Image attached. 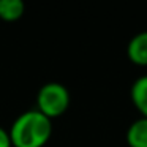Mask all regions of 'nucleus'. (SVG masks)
Returning a JSON list of instances; mask_svg holds the SVG:
<instances>
[{
  "mask_svg": "<svg viewBox=\"0 0 147 147\" xmlns=\"http://www.w3.org/2000/svg\"><path fill=\"white\" fill-rule=\"evenodd\" d=\"M38 111L48 119L60 117L70 106V92L63 84L48 82L40 89L36 95Z\"/></svg>",
  "mask_w": 147,
  "mask_h": 147,
  "instance_id": "f03ea898",
  "label": "nucleus"
},
{
  "mask_svg": "<svg viewBox=\"0 0 147 147\" xmlns=\"http://www.w3.org/2000/svg\"><path fill=\"white\" fill-rule=\"evenodd\" d=\"M8 133L14 147H43L51 139L52 122L38 109H33L18 115Z\"/></svg>",
  "mask_w": 147,
  "mask_h": 147,
  "instance_id": "f257e3e1",
  "label": "nucleus"
},
{
  "mask_svg": "<svg viewBox=\"0 0 147 147\" xmlns=\"http://www.w3.org/2000/svg\"><path fill=\"white\" fill-rule=\"evenodd\" d=\"M130 96L131 101H133V106L138 109L141 117L147 119V74L138 78L133 82Z\"/></svg>",
  "mask_w": 147,
  "mask_h": 147,
  "instance_id": "20e7f679",
  "label": "nucleus"
},
{
  "mask_svg": "<svg viewBox=\"0 0 147 147\" xmlns=\"http://www.w3.org/2000/svg\"><path fill=\"white\" fill-rule=\"evenodd\" d=\"M26 5L21 0H0V18L5 21H16L24 14Z\"/></svg>",
  "mask_w": 147,
  "mask_h": 147,
  "instance_id": "423d86ee",
  "label": "nucleus"
},
{
  "mask_svg": "<svg viewBox=\"0 0 147 147\" xmlns=\"http://www.w3.org/2000/svg\"><path fill=\"white\" fill-rule=\"evenodd\" d=\"M127 142L130 147H147V119L139 117L128 127Z\"/></svg>",
  "mask_w": 147,
  "mask_h": 147,
  "instance_id": "39448f33",
  "label": "nucleus"
},
{
  "mask_svg": "<svg viewBox=\"0 0 147 147\" xmlns=\"http://www.w3.org/2000/svg\"><path fill=\"white\" fill-rule=\"evenodd\" d=\"M0 147H13L10 139V133L0 127Z\"/></svg>",
  "mask_w": 147,
  "mask_h": 147,
  "instance_id": "0eeeda50",
  "label": "nucleus"
},
{
  "mask_svg": "<svg viewBox=\"0 0 147 147\" xmlns=\"http://www.w3.org/2000/svg\"><path fill=\"white\" fill-rule=\"evenodd\" d=\"M127 55L131 63L138 67H147V32L136 33L128 41Z\"/></svg>",
  "mask_w": 147,
  "mask_h": 147,
  "instance_id": "7ed1b4c3",
  "label": "nucleus"
}]
</instances>
